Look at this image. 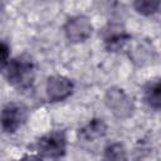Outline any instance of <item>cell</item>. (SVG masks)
<instances>
[{
    "label": "cell",
    "mask_w": 161,
    "mask_h": 161,
    "mask_svg": "<svg viewBox=\"0 0 161 161\" xmlns=\"http://www.w3.org/2000/svg\"><path fill=\"white\" fill-rule=\"evenodd\" d=\"M35 78V65L33 59L26 55H19L6 65V79L18 89H29Z\"/></svg>",
    "instance_id": "cell-1"
},
{
    "label": "cell",
    "mask_w": 161,
    "mask_h": 161,
    "mask_svg": "<svg viewBox=\"0 0 161 161\" xmlns=\"http://www.w3.org/2000/svg\"><path fill=\"white\" fill-rule=\"evenodd\" d=\"M67 150V137L63 131H52L36 142V152L43 157L59 158L65 155Z\"/></svg>",
    "instance_id": "cell-2"
},
{
    "label": "cell",
    "mask_w": 161,
    "mask_h": 161,
    "mask_svg": "<svg viewBox=\"0 0 161 161\" xmlns=\"http://www.w3.org/2000/svg\"><path fill=\"white\" fill-rule=\"evenodd\" d=\"M28 108L20 103H9L6 104L0 113V125L1 128L8 133L16 132L26 121Z\"/></svg>",
    "instance_id": "cell-3"
},
{
    "label": "cell",
    "mask_w": 161,
    "mask_h": 161,
    "mask_svg": "<svg viewBox=\"0 0 161 161\" xmlns=\"http://www.w3.org/2000/svg\"><path fill=\"white\" fill-rule=\"evenodd\" d=\"M106 104L113 112V114L118 118H126L133 111L131 99L127 97V94L122 89H118V88H112L107 92Z\"/></svg>",
    "instance_id": "cell-4"
},
{
    "label": "cell",
    "mask_w": 161,
    "mask_h": 161,
    "mask_svg": "<svg viewBox=\"0 0 161 161\" xmlns=\"http://www.w3.org/2000/svg\"><path fill=\"white\" fill-rule=\"evenodd\" d=\"M73 82L62 75L50 77L47 82V94L50 102H59L68 98L73 92Z\"/></svg>",
    "instance_id": "cell-5"
},
{
    "label": "cell",
    "mask_w": 161,
    "mask_h": 161,
    "mask_svg": "<svg viewBox=\"0 0 161 161\" xmlns=\"http://www.w3.org/2000/svg\"><path fill=\"white\" fill-rule=\"evenodd\" d=\"M64 31L70 42H84L92 33V24L86 16H74L67 21Z\"/></svg>",
    "instance_id": "cell-6"
},
{
    "label": "cell",
    "mask_w": 161,
    "mask_h": 161,
    "mask_svg": "<svg viewBox=\"0 0 161 161\" xmlns=\"http://www.w3.org/2000/svg\"><path fill=\"white\" fill-rule=\"evenodd\" d=\"M106 131L107 126L103 119L94 118L78 131V137L84 141H94L99 137H103L106 135Z\"/></svg>",
    "instance_id": "cell-7"
},
{
    "label": "cell",
    "mask_w": 161,
    "mask_h": 161,
    "mask_svg": "<svg viewBox=\"0 0 161 161\" xmlns=\"http://www.w3.org/2000/svg\"><path fill=\"white\" fill-rule=\"evenodd\" d=\"M130 35L119 26H111L104 36V45L109 52H117L127 43Z\"/></svg>",
    "instance_id": "cell-8"
},
{
    "label": "cell",
    "mask_w": 161,
    "mask_h": 161,
    "mask_svg": "<svg viewBox=\"0 0 161 161\" xmlns=\"http://www.w3.org/2000/svg\"><path fill=\"white\" fill-rule=\"evenodd\" d=\"M145 101L151 108H153V109L160 108V106H161V87H160L158 80L150 82L146 86V88H145Z\"/></svg>",
    "instance_id": "cell-9"
},
{
    "label": "cell",
    "mask_w": 161,
    "mask_h": 161,
    "mask_svg": "<svg viewBox=\"0 0 161 161\" xmlns=\"http://www.w3.org/2000/svg\"><path fill=\"white\" fill-rule=\"evenodd\" d=\"M160 0H135V9L142 15H152L158 10Z\"/></svg>",
    "instance_id": "cell-10"
},
{
    "label": "cell",
    "mask_w": 161,
    "mask_h": 161,
    "mask_svg": "<svg viewBox=\"0 0 161 161\" xmlns=\"http://www.w3.org/2000/svg\"><path fill=\"white\" fill-rule=\"evenodd\" d=\"M104 157L108 160H125L126 158L125 147L121 143H112L106 147Z\"/></svg>",
    "instance_id": "cell-11"
},
{
    "label": "cell",
    "mask_w": 161,
    "mask_h": 161,
    "mask_svg": "<svg viewBox=\"0 0 161 161\" xmlns=\"http://www.w3.org/2000/svg\"><path fill=\"white\" fill-rule=\"evenodd\" d=\"M9 57H10V48H9V45L0 40V69L5 68L8 65Z\"/></svg>",
    "instance_id": "cell-12"
}]
</instances>
